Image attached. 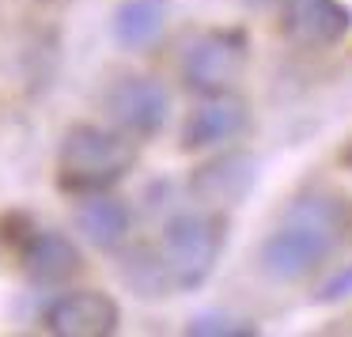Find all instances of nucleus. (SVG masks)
<instances>
[{
	"label": "nucleus",
	"mask_w": 352,
	"mask_h": 337,
	"mask_svg": "<svg viewBox=\"0 0 352 337\" xmlns=\"http://www.w3.org/2000/svg\"><path fill=\"white\" fill-rule=\"evenodd\" d=\"M46 329L57 337H110L122 326V307L99 288L61 292L46 307Z\"/></svg>",
	"instance_id": "5"
},
{
	"label": "nucleus",
	"mask_w": 352,
	"mask_h": 337,
	"mask_svg": "<svg viewBox=\"0 0 352 337\" xmlns=\"http://www.w3.org/2000/svg\"><path fill=\"white\" fill-rule=\"evenodd\" d=\"M349 296H352V265H344V269H337V273L322 284L318 299H322V303H337V299H349Z\"/></svg>",
	"instance_id": "15"
},
{
	"label": "nucleus",
	"mask_w": 352,
	"mask_h": 337,
	"mask_svg": "<svg viewBox=\"0 0 352 337\" xmlns=\"http://www.w3.org/2000/svg\"><path fill=\"white\" fill-rule=\"evenodd\" d=\"M186 334L193 337H254L258 329L250 326V322L243 318H231V314H197V318H190V326H186Z\"/></svg>",
	"instance_id": "14"
},
{
	"label": "nucleus",
	"mask_w": 352,
	"mask_h": 337,
	"mask_svg": "<svg viewBox=\"0 0 352 337\" xmlns=\"http://www.w3.org/2000/svg\"><path fill=\"white\" fill-rule=\"evenodd\" d=\"M107 114L129 137H155L170 114V95L152 76H125L107 91Z\"/></svg>",
	"instance_id": "6"
},
{
	"label": "nucleus",
	"mask_w": 352,
	"mask_h": 337,
	"mask_svg": "<svg viewBox=\"0 0 352 337\" xmlns=\"http://www.w3.org/2000/svg\"><path fill=\"white\" fill-rule=\"evenodd\" d=\"M223 250V220L212 213H178L167 220L160 239V261L170 276V288L193 292L212 276Z\"/></svg>",
	"instance_id": "3"
},
{
	"label": "nucleus",
	"mask_w": 352,
	"mask_h": 337,
	"mask_svg": "<svg viewBox=\"0 0 352 337\" xmlns=\"http://www.w3.org/2000/svg\"><path fill=\"white\" fill-rule=\"evenodd\" d=\"M246 65V34L243 31H205L190 42L182 57V80L197 95L231 91Z\"/></svg>",
	"instance_id": "4"
},
{
	"label": "nucleus",
	"mask_w": 352,
	"mask_h": 337,
	"mask_svg": "<svg viewBox=\"0 0 352 337\" xmlns=\"http://www.w3.org/2000/svg\"><path fill=\"white\" fill-rule=\"evenodd\" d=\"M122 273H125V281H129V288L137 292V296H160V288L170 284L160 254H148V250H129L125 254Z\"/></svg>",
	"instance_id": "13"
},
{
	"label": "nucleus",
	"mask_w": 352,
	"mask_h": 337,
	"mask_svg": "<svg viewBox=\"0 0 352 337\" xmlns=\"http://www.w3.org/2000/svg\"><path fill=\"white\" fill-rule=\"evenodd\" d=\"M284 34L299 46H333L349 34L352 12L341 0H284Z\"/></svg>",
	"instance_id": "9"
},
{
	"label": "nucleus",
	"mask_w": 352,
	"mask_h": 337,
	"mask_svg": "<svg viewBox=\"0 0 352 337\" xmlns=\"http://www.w3.org/2000/svg\"><path fill=\"white\" fill-rule=\"evenodd\" d=\"M254 182H258V160L250 152H223L193 171L190 193L205 208H231L246 201Z\"/></svg>",
	"instance_id": "7"
},
{
	"label": "nucleus",
	"mask_w": 352,
	"mask_h": 337,
	"mask_svg": "<svg viewBox=\"0 0 352 337\" xmlns=\"http://www.w3.org/2000/svg\"><path fill=\"white\" fill-rule=\"evenodd\" d=\"M243 4H250V8H269V4H276V0H243Z\"/></svg>",
	"instance_id": "16"
},
{
	"label": "nucleus",
	"mask_w": 352,
	"mask_h": 337,
	"mask_svg": "<svg viewBox=\"0 0 352 337\" xmlns=\"http://www.w3.org/2000/svg\"><path fill=\"white\" fill-rule=\"evenodd\" d=\"M137 163V137L107 125H72L57 148V182L72 193H99L122 182Z\"/></svg>",
	"instance_id": "2"
},
{
	"label": "nucleus",
	"mask_w": 352,
	"mask_h": 337,
	"mask_svg": "<svg viewBox=\"0 0 352 337\" xmlns=\"http://www.w3.org/2000/svg\"><path fill=\"white\" fill-rule=\"evenodd\" d=\"M344 163H349V167H352V148H349V152H344Z\"/></svg>",
	"instance_id": "17"
},
{
	"label": "nucleus",
	"mask_w": 352,
	"mask_h": 337,
	"mask_svg": "<svg viewBox=\"0 0 352 337\" xmlns=\"http://www.w3.org/2000/svg\"><path fill=\"white\" fill-rule=\"evenodd\" d=\"M170 19V0H122L114 8L110 31L125 50H152L163 39Z\"/></svg>",
	"instance_id": "12"
},
{
	"label": "nucleus",
	"mask_w": 352,
	"mask_h": 337,
	"mask_svg": "<svg viewBox=\"0 0 352 337\" xmlns=\"http://www.w3.org/2000/svg\"><path fill=\"white\" fill-rule=\"evenodd\" d=\"M352 231V208L341 197L311 193L284 213L280 228L261 243V269L273 281H303Z\"/></svg>",
	"instance_id": "1"
},
{
	"label": "nucleus",
	"mask_w": 352,
	"mask_h": 337,
	"mask_svg": "<svg viewBox=\"0 0 352 337\" xmlns=\"http://www.w3.org/2000/svg\"><path fill=\"white\" fill-rule=\"evenodd\" d=\"M23 269L34 284L57 288L80 269V250L61 231H27L23 235Z\"/></svg>",
	"instance_id": "10"
},
{
	"label": "nucleus",
	"mask_w": 352,
	"mask_h": 337,
	"mask_svg": "<svg viewBox=\"0 0 352 337\" xmlns=\"http://www.w3.org/2000/svg\"><path fill=\"white\" fill-rule=\"evenodd\" d=\"M246 129V102L231 91L201 95V102L190 110L182 125V148L186 152H201V148H220L235 140Z\"/></svg>",
	"instance_id": "8"
},
{
	"label": "nucleus",
	"mask_w": 352,
	"mask_h": 337,
	"mask_svg": "<svg viewBox=\"0 0 352 337\" xmlns=\"http://www.w3.org/2000/svg\"><path fill=\"white\" fill-rule=\"evenodd\" d=\"M72 220H76L80 235H84L91 246H99V250H118V246L125 243V235H129V228H133L129 205L118 201V197H110L107 190L84 193V201L76 205Z\"/></svg>",
	"instance_id": "11"
}]
</instances>
